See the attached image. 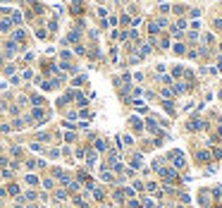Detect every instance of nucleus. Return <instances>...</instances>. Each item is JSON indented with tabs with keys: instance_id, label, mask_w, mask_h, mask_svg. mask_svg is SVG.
<instances>
[{
	"instance_id": "f257e3e1",
	"label": "nucleus",
	"mask_w": 222,
	"mask_h": 208,
	"mask_svg": "<svg viewBox=\"0 0 222 208\" xmlns=\"http://www.w3.org/2000/svg\"><path fill=\"white\" fill-rule=\"evenodd\" d=\"M0 31H10V22H0Z\"/></svg>"
}]
</instances>
